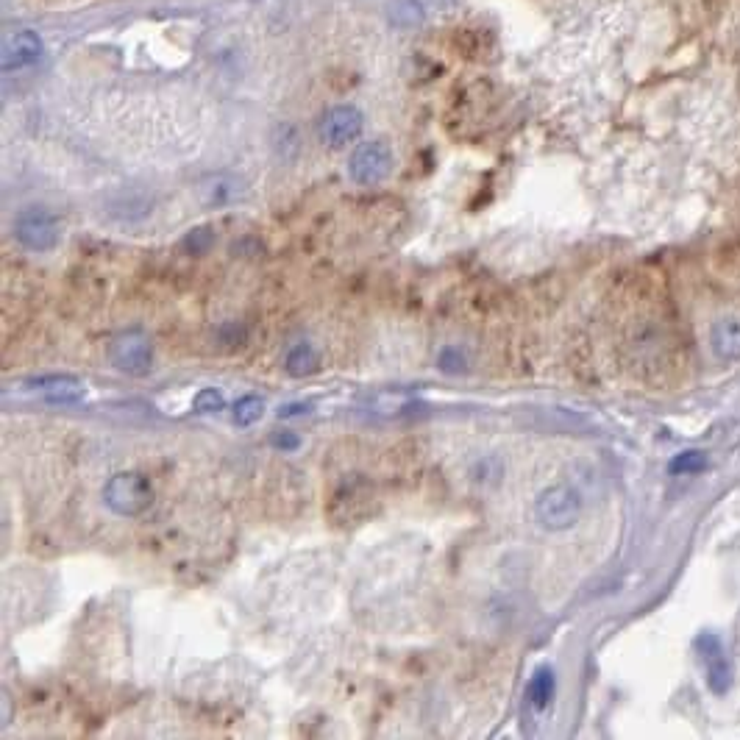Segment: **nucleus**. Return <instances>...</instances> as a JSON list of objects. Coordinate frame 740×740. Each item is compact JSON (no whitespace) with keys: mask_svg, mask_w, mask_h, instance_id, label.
Returning <instances> with one entry per match:
<instances>
[{"mask_svg":"<svg viewBox=\"0 0 740 740\" xmlns=\"http://www.w3.org/2000/svg\"><path fill=\"white\" fill-rule=\"evenodd\" d=\"M362 126H365L362 112L357 106L343 103V106H332V109L323 112L318 123V137L329 148H345L362 134Z\"/></svg>","mask_w":740,"mask_h":740,"instance_id":"6","label":"nucleus"},{"mask_svg":"<svg viewBox=\"0 0 740 740\" xmlns=\"http://www.w3.org/2000/svg\"><path fill=\"white\" fill-rule=\"evenodd\" d=\"M554 693H557V677H554V671H551L549 665H543V668H537L532 679H529V685H526V696H529V704L535 707V710H546L554 699Z\"/></svg>","mask_w":740,"mask_h":740,"instance_id":"12","label":"nucleus"},{"mask_svg":"<svg viewBox=\"0 0 740 740\" xmlns=\"http://www.w3.org/2000/svg\"><path fill=\"white\" fill-rule=\"evenodd\" d=\"M696 651H699V660L704 665V677L713 693L724 696L732 688V663H729L727 651L721 646V640L704 632L696 638Z\"/></svg>","mask_w":740,"mask_h":740,"instance_id":"7","label":"nucleus"},{"mask_svg":"<svg viewBox=\"0 0 740 740\" xmlns=\"http://www.w3.org/2000/svg\"><path fill=\"white\" fill-rule=\"evenodd\" d=\"M220 337H223V340H229V343H240V340L245 337V329H240L237 323H226V326L220 329Z\"/></svg>","mask_w":740,"mask_h":740,"instance_id":"20","label":"nucleus"},{"mask_svg":"<svg viewBox=\"0 0 740 740\" xmlns=\"http://www.w3.org/2000/svg\"><path fill=\"white\" fill-rule=\"evenodd\" d=\"M103 501L106 507L123 515V518H137L154 504V487L142 476V473H115L106 485H103Z\"/></svg>","mask_w":740,"mask_h":740,"instance_id":"2","label":"nucleus"},{"mask_svg":"<svg viewBox=\"0 0 740 740\" xmlns=\"http://www.w3.org/2000/svg\"><path fill=\"white\" fill-rule=\"evenodd\" d=\"M14 237L28 251L48 254L62 240V223L48 206L31 204L26 209H20L17 217H14Z\"/></svg>","mask_w":740,"mask_h":740,"instance_id":"1","label":"nucleus"},{"mask_svg":"<svg viewBox=\"0 0 740 740\" xmlns=\"http://www.w3.org/2000/svg\"><path fill=\"white\" fill-rule=\"evenodd\" d=\"M437 368L443 370V373H465V354H462L457 345H446L443 351H440V357H437Z\"/></svg>","mask_w":740,"mask_h":740,"instance_id":"15","label":"nucleus"},{"mask_svg":"<svg viewBox=\"0 0 740 740\" xmlns=\"http://www.w3.org/2000/svg\"><path fill=\"white\" fill-rule=\"evenodd\" d=\"M28 387H34V390H42V396L45 401H51V404H81L84 398H87V387L76 379H70V376H42V379H31Z\"/></svg>","mask_w":740,"mask_h":740,"instance_id":"9","label":"nucleus"},{"mask_svg":"<svg viewBox=\"0 0 740 740\" xmlns=\"http://www.w3.org/2000/svg\"><path fill=\"white\" fill-rule=\"evenodd\" d=\"M707 454L704 451H679L674 460L668 462V471L674 476H696V473L707 471Z\"/></svg>","mask_w":740,"mask_h":740,"instance_id":"13","label":"nucleus"},{"mask_svg":"<svg viewBox=\"0 0 740 740\" xmlns=\"http://www.w3.org/2000/svg\"><path fill=\"white\" fill-rule=\"evenodd\" d=\"M348 173L362 187L382 184L393 173V151H390V145L382 140H370L357 145L354 154H351V162H348Z\"/></svg>","mask_w":740,"mask_h":740,"instance_id":"5","label":"nucleus"},{"mask_svg":"<svg viewBox=\"0 0 740 740\" xmlns=\"http://www.w3.org/2000/svg\"><path fill=\"white\" fill-rule=\"evenodd\" d=\"M582 515V498L571 485L546 487L535 501L537 524L546 532H565L574 529Z\"/></svg>","mask_w":740,"mask_h":740,"instance_id":"3","label":"nucleus"},{"mask_svg":"<svg viewBox=\"0 0 740 740\" xmlns=\"http://www.w3.org/2000/svg\"><path fill=\"white\" fill-rule=\"evenodd\" d=\"M109 362L126 376H148L154 368V343L140 329L120 332L109 343Z\"/></svg>","mask_w":740,"mask_h":740,"instance_id":"4","label":"nucleus"},{"mask_svg":"<svg viewBox=\"0 0 740 740\" xmlns=\"http://www.w3.org/2000/svg\"><path fill=\"white\" fill-rule=\"evenodd\" d=\"M318 368L320 354L315 345L307 343V340L290 345V351H287V357H284V370H287V376H293V379H307L312 373H318Z\"/></svg>","mask_w":740,"mask_h":740,"instance_id":"11","label":"nucleus"},{"mask_svg":"<svg viewBox=\"0 0 740 740\" xmlns=\"http://www.w3.org/2000/svg\"><path fill=\"white\" fill-rule=\"evenodd\" d=\"M312 404H284L279 409V418H298V415H309Z\"/></svg>","mask_w":740,"mask_h":740,"instance_id":"19","label":"nucleus"},{"mask_svg":"<svg viewBox=\"0 0 740 740\" xmlns=\"http://www.w3.org/2000/svg\"><path fill=\"white\" fill-rule=\"evenodd\" d=\"M192 407L198 409V412H220V409L226 407V398H223V393L220 390H215V387H204L198 396H195V401H192Z\"/></svg>","mask_w":740,"mask_h":740,"instance_id":"16","label":"nucleus"},{"mask_svg":"<svg viewBox=\"0 0 740 740\" xmlns=\"http://www.w3.org/2000/svg\"><path fill=\"white\" fill-rule=\"evenodd\" d=\"M42 56V39L34 31H17L3 45V70H20L34 64Z\"/></svg>","mask_w":740,"mask_h":740,"instance_id":"8","label":"nucleus"},{"mask_svg":"<svg viewBox=\"0 0 740 740\" xmlns=\"http://www.w3.org/2000/svg\"><path fill=\"white\" fill-rule=\"evenodd\" d=\"M262 415H265V401L259 396H243L231 409V418L237 426H254Z\"/></svg>","mask_w":740,"mask_h":740,"instance_id":"14","label":"nucleus"},{"mask_svg":"<svg viewBox=\"0 0 740 740\" xmlns=\"http://www.w3.org/2000/svg\"><path fill=\"white\" fill-rule=\"evenodd\" d=\"M273 446L281 448V451H295V448L301 446V437L295 432H279L273 437Z\"/></svg>","mask_w":740,"mask_h":740,"instance_id":"18","label":"nucleus"},{"mask_svg":"<svg viewBox=\"0 0 740 740\" xmlns=\"http://www.w3.org/2000/svg\"><path fill=\"white\" fill-rule=\"evenodd\" d=\"M710 348L721 362H740V320H718L710 332Z\"/></svg>","mask_w":740,"mask_h":740,"instance_id":"10","label":"nucleus"},{"mask_svg":"<svg viewBox=\"0 0 740 740\" xmlns=\"http://www.w3.org/2000/svg\"><path fill=\"white\" fill-rule=\"evenodd\" d=\"M212 243H215V234H212V229H206V226L192 229L190 234L184 237V248H187L190 254H204V251L212 248Z\"/></svg>","mask_w":740,"mask_h":740,"instance_id":"17","label":"nucleus"}]
</instances>
